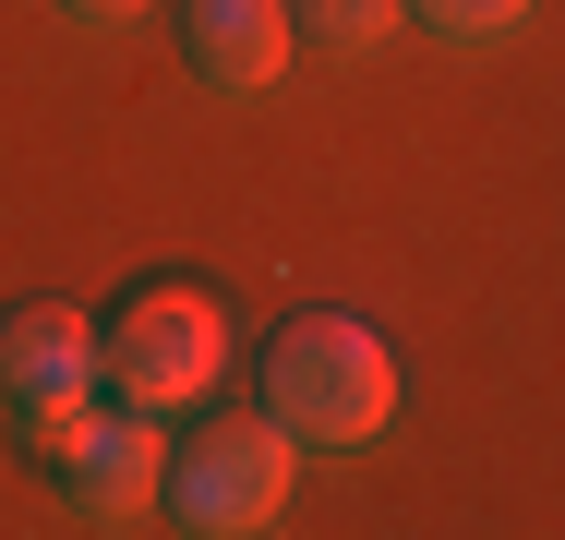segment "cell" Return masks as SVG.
Returning <instances> with one entry per match:
<instances>
[{
    "mask_svg": "<svg viewBox=\"0 0 565 540\" xmlns=\"http://www.w3.org/2000/svg\"><path fill=\"white\" fill-rule=\"evenodd\" d=\"M36 456H49L61 505H73V517H97V529L145 517V505H157V468H169V444H157V409H120V397H85V409L49 432Z\"/></svg>",
    "mask_w": 565,
    "mask_h": 540,
    "instance_id": "277c9868",
    "label": "cell"
},
{
    "mask_svg": "<svg viewBox=\"0 0 565 540\" xmlns=\"http://www.w3.org/2000/svg\"><path fill=\"white\" fill-rule=\"evenodd\" d=\"M85 397H97V324L73 301H12L0 313V421H12V444H49Z\"/></svg>",
    "mask_w": 565,
    "mask_h": 540,
    "instance_id": "5b68a950",
    "label": "cell"
},
{
    "mask_svg": "<svg viewBox=\"0 0 565 540\" xmlns=\"http://www.w3.org/2000/svg\"><path fill=\"white\" fill-rule=\"evenodd\" d=\"M409 24H434L446 48H493V36L530 24V0H409Z\"/></svg>",
    "mask_w": 565,
    "mask_h": 540,
    "instance_id": "ba28073f",
    "label": "cell"
},
{
    "mask_svg": "<svg viewBox=\"0 0 565 540\" xmlns=\"http://www.w3.org/2000/svg\"><path fill=\"white\" fill-rule=\"evenodd\" d=\"M289 468H301V444L265 409H205L181 432V456L157 468V505H169V529H193V540H253V529L289 517Z\"/></svg>",
    "mask_w": 565,
    "mask_h": 540,
    "instance_id": "3957f363",
    "label": "cell"
},
{
    "mask_svg": "<svg viewBox=\"0 0 565 540\" xmlns=\"http://www.w3.org/2000/svg\"><path fill=\"white\" fill-rule=\"evenodd\" d=\"M253 409L301 456H349V444H373L397 421V360H385L373 324H349V313H289L265 336V360H253Z\"/></svg>",
    "mask_w": 565,
    "mask_h": 540,
    "instance_id": "6da1fadb",
    "label": "cell"
},
{
    "mask_svg": "<svg viewBox=\"0 0 565 540\" xmlns=\"http://www.w3.org/2000/svg\"><path fill=\"white\" fill-rule=\"evenodd\" d=\"M61 12H73V24H132L145 0H61Z\"/></svg>",
    "mask_w": 565,
    "mask_h": 540,
    "instance_id": "9c48e42d",
    "label": "cell"
},
{
    "mask_svg": "<svg viewBox=\"0 0 565 540\" xmlns=\"http://www.w3.org/2000/svg\"><path fill=\"white\" fill-rule=\"evenodd\" d=\"M169 24H181V36H169L181 73L217 85V97H253V85L289 73V0H181Z\"/></svg>",
    "mask_w": 565,
    "mask_h": 540,
    "instance_id": "8992f818",
    "label": "cell"
},
{
    "mask_svg": "<svg viewBox=\"0 0 565 540\" xmlns=\"http://www.w3.org/2000/svg\"><path fill=\"white\" fill-rule=\"evenodd\" d=\"M217 372H228V313L193 277H145L97 313V397H120V409H157V421L205 409Z\"/></svg>",
    "mask_w": 565,
    "mask_h": 540,
    "instance_id": "7a4b0ae2",
    "label": "cell"
},
{
    "mask_svg": "<svg viewBox=\"0 0 565 540\" xmlns=\"http://www.w3.org/2000/svg\"><path fill=\"white\" fill-rule=\"evenodd\" d=\"M409 24V0H289V48L301 61H373Z\"/></svg>",
    "mask_w": 565,
    "mask_h": 540,
    "instance_id": "52a82bcc",
    "label": "cell"
}]
</instances>
